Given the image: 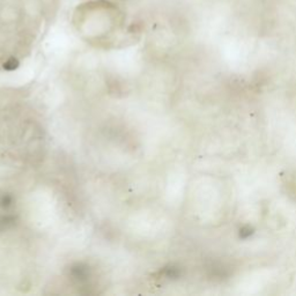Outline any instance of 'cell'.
Instances as JSON below:
<instances>
[{"mask_svg": "<svg viewBox=\"0 0 296 296\" xmlns=\"http://www.w3.org/2000/svg\"><path fill=\"white\" fill-rule=\"evenodd\" d=\"M15 221H17V218H15L14 215L7 214V215H4V217H0V232L14 226Z\"/></svg>", "mask_w": 296, "mask_h": 296, "instance_id": "3957f363", "label": "cell"}, {"mask_svg": "<svg viewBox=\"0 0 296 296\" xmlns=\"http://www.w3.org/2000/svg\"><path fill=\"white\" fill-rule=\"evenodd\" d=\"M15 199L12 193L9 192H3L0 193V209L2 210H10L14 205Z\"/></svg>", "mask_w": 296, "mask_h": 296, "instance_id": "7a4b0ae2", "label": "cell"}, {"mask_svg": "<svg viewBox=\"0 0 296 296\" xmlns=\"http://www.w3.org/2000/svg\"><path fill=\"white\" fill-rule=\"evenodd\" d=\"M164 276L168 279H174V278H177V276L179 275V271L177 270L176 267H168L164 270Z\"/></svg>", "mask_w": 296, "mask_h": 296, "instance_id": "277c9868", "label": "cell"}, {"mask_svg": "<svg viewBox=\"0 0 296 296\" xmlns=\"http://www.w3.org/2000/svg\"><path fill=\"white\" fill-rule=\"evenodd\" d=\"M18 60L14 59V58H11L10 60H7L5 64H4V68L7 71H12V70H15V68L18 67Z\"/></svg>", "mask_w": 296, "mask_h": 296, "instance_id": "5b68a950", "label": "cell"}, {"mask_svg": "<svg viewBox=\"0 0 296 296\" xmlns=\"http://www.w3.org/2000/svg\"><path fill=\"white\" fill-rule=\"evenodd\" d=\"M90 268L83 263H76L70 268V278L76 283H86L90 279Z\"/></svg>", "mask_w": 296, "mask_h": 296, "instance_id": "6da1fadb", "label": "cell"}]
</instances>
